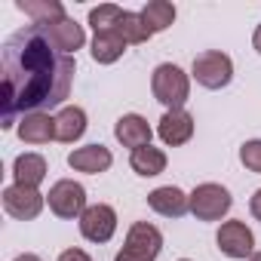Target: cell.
I'll return each instance as SVG.
<instances>
[{
	"label": "cell",
	"instance_id": "ac0fdd59",
	"mask_svg": "<svg viewBox=\"0 0 261 261\" xmlns=\"http://www.w3.org/2000/svg\"><path fill=\"white\" fill-rule=\"evenodd\" d=\"M13 175H16V185L37 188L46 178V160L40 154H19L13 163Z\"/></svg>",
	"mask_w": 261,
	"mask_h": 261
},
{
	"label": "cell",
	"instance_id": "8fae6325",
	"mask_svg": "<svg viewBox=\"0 0 261 261\" xmlns=\"http://www.w3.org/2000/svg\"><path fill=\"white\" fill-rule=\"evenodd\" d=\"M43 28V34L62 49V53H77L83 43H86V34H83V25H77L74 19H68V16H62V19H53V22H43L40 25Z\"/></svg>",
	"mask_w": 261,
	"mask_h": 261
},
{
	"label": "cell",
	"instance_id": "44dd1931",
	"mask_svg": "<svg viewBox=\"0 0 261 261\" xmlns=\"http://www.w3.org/2000/svg\"><path fill=\"white\" fill-rule=\"evenodd\" d=\"M117 31H120V37L126 43H148L154 37L148 31V25H145L142 13H129V10H123V16L117 19Z\"/></svg>",
	"mask_w": 261,
	"mask_h": 261
},
{
	"label": "cell",
	"instance_id": "7402d4cb",
	"mask_svg": "<svg viewBox=\"0 0 261 261\" xmlns=\"http://www.w3.org/2000/svg\"><path fill=\"white\" fill-rule=\"evenodd\" d=\"M25 16L34 19V25H43V22H53V19H62L65 16V7L59 0H19L16 4Z\"/></svg>",
	"mask_w": 261,
	"mask_h": 261
},
{
	"label": "cell",
	"instance_id": "f546056e",
	"mask_svg": "<svg viewBox=\"0 0 261 261\" xmlns=\"http://www.w3.org/2000/svg\"><path fill=\"white\" fill-rule=\"evenodd\" d=\"M178 261H191V258H178Z\"/></svg>",
	"mask_w": 261,
	"mask_h": 261
},
{
	"label": "cell",
	"instance_id": "7a4b0ae2",
	"mask_svg": "<svg viewBox=\"0 0 261 261\" xmlns=\"http://www.w3.org/2000/svg\"><path fill=\"white\" fill-rule=\"evenodd\" d=\"M151 89H154V98L160 105H166L169 111H178L185 108L188 95H191V80L188 74L178 68V65H157L154 68V77H151Z\"/></svg>",
	"mask_w": 261,
	"mask_h": 261
},
{
	"label": "cell",
	"instance_id": "f1b7e54d",
	"mask_svg": "<svg viewBox=\"0 0 261 261\" xmlns=\"http://www.w3.org/2000/svg\"><path fill=\"white\" fill-rule=\"evenodd\" d=\"M249 261H261V252H255V255H252V258H249Z\"/></svg>",
	"mask_w": 261,
	"mask_h": 261
},
{
	"label": "cell",
	"instance_id": "9c48e42d",
	"mask_svg": "<svg viewBox=\"0 0 261 261\" xmlns=\"http://www.w3.org/2000/svg\"><path fill=\"white\" fill-rule=\"evenodd\" d=\"M218 249L227 255V258H252L255 255V237L252 230L246 227V221H224L218 227Z\"/></svg>",
	"mask_w": 261,
	"mask_h": 261
},
{
	"label": "cell",
	"instance_id": "484cf974",
	"mask_svg": "<svg viewBox=\"0 0 261 261\" xmlns=\"http://www.w3.org/2000/svg\"><path fill=\"white\" fill-rule=\"evenodd\" d=\"M249 212H252V215H255V218L261 221V188H258V191L252 194V200H249Z\"/></svg>",
	"mask_w": 261,
	"mask_h": 261
},
{
	"label": "cell",
	"instance_id": "277c9868",
	"mask_svg": "<svg viewBox=\"0 0 261 261\" xmlns=\"http://www.w3.org/2000/svg\"><path fill=\"white\" fill-rule=\"evenodd\" d=\"M233 206V197L227 188L215 185V181H206V185H197L194 194H191V215L197 221H218L230 212Z\"/></svg>",
	"mask_w": 261,
	"mask_h": 261
},
{
	"label": "cell",
	"instance_id": "ffe728a7",
	"mask_svg": "<svg viewBox=\"0 0 261 261\" xmlns=\"http://www.w3.org/2000/svg\"><path fill=\"white\" fill-rule=\"evenodd\" d=\"M142 19H145L151 34H160V31H166L175 22V7L166 4V0H151V4L142 10Z\"/></svg>",
	"mask_w": 261,
	"mask_h": 261
},
{
	"label": "cell",
	"instance_id": "d6986e66",
	"mask_svg": "<svg viewBox=\"0 0 261 261\" xmlns=\"http://www.w3.org/2000/svg\"><path fill=\"white\" fill-rule=\"evenodd\" d=\"M129 166H133V172L142 175V178H154V175H160L166 169V154L160 148L145 145V148H139V151L129 154Z\"/></svg>",
	"mask_w": 261,
	"mask_h": 261
},
{
	"label": "cell",
	"instance_id": "ba28073f",
	"mask_svg": "<svg viewBox=\"0 0 261 261\" xmlns=\"http://www.w3.org/2000/svg\"><path fill=\"white\" fill-rule=\"evenodd\" d=\"M117 230V212L108 203H95L86 206V212L80 215V233L89 243H108Z\"/></svg>",
	"mask_w": 261,
	"mask_h": 261
},
{
	"label": "cell",
	"instance_id": "83f0119b",
	"mask_svg": "<svg viewBox=\"0 0 261 261\" xmlns=\"http://www.w3.org/2000/svg\"><path fill=\"white\" fill-rule=\"evenodd\" d=\"M16 261H43V258H37V255H34V252H25V255H19V258H16Z\"/></svg>",
	"mask_w": 261,
	"mask_h": 261
},
{
	"label": "cell",
	"instance_id": "d4e9b609",
	"mask_svg": "<svg viewBox=\"0 0 261 261\" xmlns=\"http://www.w3.org/2000/svg\"><path fill=\"white\" fill-rule=\"evenodd\" d=\"M59 261H92L83 249H65L62 255H59Z\"/></svg>",
	"mask_w": 261,
	"mask_h": 261
},
{
	"label": "cell",
	"instance_id": "2e32d148",
	"mask_svg": "<svg viewBox=\"0 0 261 261\" xmlns=\"http://www.w3.org/2000/svg\"><path fill=\"white\" fill-rule=\"evenodd\" d=\"M86 133V111L77 105H68L56 114V139L65 145H74Z\"/></svg>",
	"mask_w": 261,
	"mask_h": 261
},
{
	"label": "cell",
	"instance_id": "5bb4252c",
	"mask_svg": "<svg viewBox=\"0 0 261 261\" xmlns=\"http://www.w3.org/2000/svg\"><path fill=\"white\" fill-rule=\"evenodd\" d=\"M114 136H117L120 145L139 151V148L151 145V136H154V133H151V126H148V120H145L142 114H123V117L117 120V126H114Z\"/></svg>",
	"mask_w": 261,
	"mask_h": 261
},
{
	"label": "cell",
	"instance_id": "52a82bcc",
	"mask_svg": "<svg viewBox=\"0 0 261 261\" xmlns=\"http://www.w3.org/2000/svg\"><path fill=\"white\" fill-rule=\"evenodd\" d=\"M43 194L37 188H25V185H10L4 188V209L7 215L19 218V221H31L43 212Z\"/></svg>",
	"mask_w": 261,
	"mask_h": 261
},
{
	"label": "cell",
	"instance_id": "e0dca14e",
	"mask_svg": "<svg viewBox=\"0 0 261 261\" xmlns=\"http://www.w3.org/2000/svg\"><path fill=\"white\" fill-rule=\"evenodd\" d=\"M126 40L120 37L117 28H108V31H95V40H92V59L98 65H114L123 53H126Z\"/></svg>",
	"mask_w": 261,
	"mask_h": 261
},
{
	"label": "cell",
	"instance_id": "6da1fadb",
	"mask_svg": "<svg viewBox=\"0 0 261 261\" xmlns=\"http://www.w3.org/2000/svg\"><path fill=\"white\" fill-rule=\"evenodd\" d=\"M74 71V56L62 53L40 25H25L10 34L0 53V129H13L28 114H49V108H59L71 92Z\"/></svg>",
	"mask_w": 261,
	"mask_h": 261
},
{
	"label": "cell",
	"instance_id": "8992f818",
	"mask_svg": "<svg viewBox=\"0 0 261 261\" xmlns=\"http://www.w3.org/2000/svg\"><path fill=\"white\" fill-rule=\"evenodd\" d=\"M46 203H49L53 215H59V218H80L86 212V188L71 178H62L49 188Z\"/></svg>",
	"mask_w": 261,
	"mask_h": 261
},
{
	"label": "cell",
	"instance_id": "30bf717a",
	"mask_svg": "<svg viewBox=\"0 0 261 261\" xmlns=\"http://www.w3.org/2000/svg\"><path fill=\"white\" fill-rule=\"evenodd\" d=\"M157 136L163 139V145L169 148H178V145H188L191 136H194V117L178 108V111H166L157 123Z\"/></svg>",
	"mask_w": 261,
	"mask_h": 261
},
{
	"label": "cell",
	"instance_id": "9a60e30c",
	"mask_svg": "<svg viewBox=\"0 0 261 261\" xmlns=\"http://www.w3.org/2000/svg\"><path fill=\"white\" fill-rule=\"evenodd\" d=\"M19 139L25 142V145H46V142H53L56 139V117H49L46 111H40V114H28V117H22L19 120Z\"/></svg>",
	"mask_w": 261,
	"mask_h": 261
},
{
	"label": "cell",
	"instance_id": "7c38bea8",
	"mask_svg": "<svg viewBox=\"0 0 261 261\" xmlns=\"http://www.w3.org/2000/svg\"><path fill=\"white\" fill-rule=\"evenodd\" d=\"M148 206L163 218H181L185 212H191V197L181 188L166 185V188H157L148 194Z\"/></svg>",
	"mask_w": 261,
	"mask_h": 261
},
{
	"label": "cell",
	"instance_id": "4fadbf2b",
	"mask_svg": "<svg viewBox=\"0 0 261 261\" xmlns=\"http://www.w3.org/2000/svg\"><path fill=\"white\" fill-rule=\"evenodd\" d=\"M114 163L111 151L105 145H86V148H77L68 154V166L74 172H86V175H98V172H108Z\"/></svg>",
	"mask_w": 261,
	"mask_h": 261
},
{
	"label": "cell",
	"instance_id": "5b68a950",
	"mask_svg": "<svg viewBox=\"0 0 261 261\" xmlns=\"http://www.w3.org/2000/svg\"><path fill=\"white\" fill-rule=\"evenodd\" d=\"M194 80L206 89H224L233 80V62L221 49H206L194 59Z\"/></svg>",
	"mask_w": 261,
	"mask_h": 261
},
{
	"label": "cell",
	"instance_id": "4316f807",
	"mask_svg": "<svg viewBox=\"0 0 261 261\" xmlns=\"http://www.w3.org/2000/svg\"><path fill=\"white\" fill-rule=\"evenodd\" d=\"M252 46L261 53V25H258V28H255V34H252Z\"/></svg>",
	"mask_w": 261,
	"mask_h": 261
},
{
	"label": "cell",
	"instance_id": "cb8c5ba5",
	"mask_svg": "<svg viewBox=\"0 0 261 261\" xmlns=\"http://www.w3.org/2000/svg\"><path fill=\"white\" fill-rule=\"evenodd\" d=\"M240 163L249 169V172H258L261 175V139H252L240 148Z\"/></svg>",
	"mask_w": 261,
	"mask_h": 261
},
{
	"label": "cell",
	"instance_id": "603a6c76",
	"mask_svg": "<svg viewBox=\"0 0 261 261\" xmlns=\"http://www.w3.org/2000/svg\"><path fill=\"white\" fill-rule=\"evenodd\" d=\"M123 16V10L117 4H101L95 10H89V25L95 31H108V28H117V19Z\"/></svg>",
	"mask_w": 261,
	"mask_h": 261
},
{
	"label": "cell",
	"instance_id": "3957f363",
	"mask_svg": "<svg viewBox=\"0 0 261 261\" xmlns=\"http://www.w3.org/2000/svg\"><path fill=\"white\" fill-rule=\"evenodd\" d=\"M160 249H163V233L148 221H136L114 261H157Z\"/></svg>",
	"mask_w": 261,
	"mask_h": 261
}]
</instances>
